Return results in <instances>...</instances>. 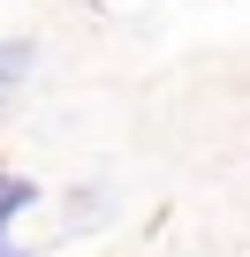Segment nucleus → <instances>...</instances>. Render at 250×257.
Segmentation results:
<instances>
[{
  "mask_svg": "<svg viewBox=\"0 0 250 257\" xmlns=\"http://www.w3.org/2000/svg\"><path fill=\"white\" fill-rule=\"evenodd\" d=\"M31 204H38V182H23V174H0V257H23L8 227H16Z\"/></svg>",
  "mask_w": 250,
  "mask_h": 257,
  "instance_id": "obj_1",
  "label": "nucleus"
},
{
  "mask_svg": "<svg viewBox=\"0 0 250 257\" xmlns=\"http://www.w3.org/2000/svg\"><path fill=\"white\" fill-rule=\"evenodd\" d=\"M31 68H38V46H31V38H0V106H16V98H23Z\"/></svg>",
  "mask_w": 250,
  "mask_h": 257,
  "instance_id": "obj_2",
  "label": "nucleus"
}]
</instances>
